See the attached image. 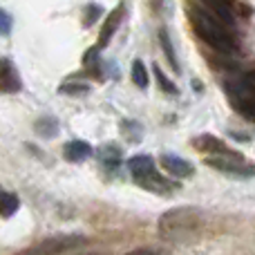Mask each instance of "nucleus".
Wrapping results in <instances>:
<instances>
[{
  "label": "nucleus",
  "mask_w": 255,
  "mask_h": 255,
  "mask_svg": "<svg viewBox=\"0 0 255 255\" xmlns=\"http://www.w3.org/2000/svg\"><path fill=\"white\" fill-rule=\"evenodd\" d=\"M36 128H38L40 134L49 136V134H56V128H58V124H56L54 119H49V117H45V119H40L38 124H36Z\"/></svg>",
  "instance_id": "6ab92c4d"
},
{
  "label": "nucleus",
  "mask_w": 255,
  "mask_h": 255,
  "mask_svg": "<svg viewBox=\"0 0 255 255\" xmlns=\"http://www.w3.org/2000/svg\"><path fill=\"white\" fill-rule=\"evenodd\" d=\"M88 9H90V13L85 11V25H92V22L97 20V16L101 13V9H99V4H90Z\"/></svg>",
  "instance_id": "412c9836"
},
{
  "label": "nucleus",
  "mask_w": 255,
  "mask_h": 255,
  "mask_svg": "<svg viewBox=\"0 0 255 255\" xmlns=\"http://www.w3.org/2000/svg\"><path fill=\"white\" fill-rule=\"evenodd\" d=\"M199 2H202L211 13H215L222 22H226L229 27L235 25V16H233V9H231L229 0H199Z\"/></svg>",
  "instance_id": "1a4fd4ad"
},
{
  "label": "nucleus",
  "mask_w": 255,
  "mask_h": 255,
  "mask_svg": "<svg viewBox=\"0 0 255 255\" xmlns=\"http://www.w3.org/2000/svg\"><path fill=\"white\" fill-rule=\"evenodd\" d=\"M90 90V85H79V83H67L61 88V92H67V94H85Z\"/></svg>",
  "instance_id": "aec40b11"
},
{
  "label": "nucleus",
  "mask_w": 255,
  "mask_h": 255,
  "mask_svg": "<svg viewBox=\"0 0 255 255\" xmlns=\"http://www.w3.org/2000/svg\"><path fill=\"white\" fill-rule=\"evenodd\" d=\"M2 90L4 92H18V90H20L18 72L11 67L9 58H2Z\"/></svg>",
  "instance_id": "f8f14e48"
},
{
  "label": "nucleus",
  "mask_w": 255,
  "mask_h": 255,
  "mask_svg": "<svg viewBox=\"0 0 255 255\" xmlns=\"http://www.w3.org/2000/svg\"><path fill=\"white\" fill-rule=\"evenodd\" d=\"M132 81H134L136 88H148V70L141 61L132 63Z\"/></svg>",
  "instance_id": "2eb2a0df"
},
{
  "label": "nucleus",
  "mask_w": 255,
  "mask_h": 255,
  "mask_svg": "<svg viewBox=\"0 0 255 255\" xmlns=\"http://www.w3.org/2000/svg\"><path fill=\"white\" fill-rule=\"evenodd\" d=\"M119 157H121V152L117 150V145H103L101 148V159L106 163H112V166H115V163L119 161Z\"/></svg>",
  "instance_id": "a211bd4d"
},
{
  "label": "nucleus",
  "mask_w": 255,
  "mask_h": 255,
  "mask_svg": "<svg viewBox=\"0 0 255 255\" xmlns=\"http://www.w3.org/2000/svg\"><path fill=\"white\" fill-rule=\"evenodd\" d=\"M134 181H136L139 186H143L145 190H152V193H161V195L172 193V188H175V186H172L170 181L166 179V177L159 175L157 170L148 172V175H143V177H136Z\"/></svg>",
  "instance_id": "0eeeda50"
},
{
  "label": "nucleus",
  "mask_w": 255,
  "mask_h": 255,
  "mask_svg": "<svg viewBox=\"0 0 255 255\" xmlns=\"http://www.w3.org/2000/svg\"><path fill=\"white\" fill-rule=\"evenodd\" d=\"M92 154V148L85 141H72V143L65 145V159L67 161H83Z\"/></svg>",
  "instance_id": "9b49d317"
},
{
  "label": "nucleus",
  "mask_w": 255,
  "mask_h": 255,
  "mask_svg": "<svg viewBox=\"0 0 255 255\" xmlns=\"http://www.w3.org/2000/svg\"><path fill=\"white\" fill-rule=\"evenodd\" d=\"M199 229H202V213L190 206L170 208L159 217L157 224L159 235L172 244H184L195 240L199 235Z\"/></svg>",
  "instance_id": "f257e3e1"
},
{
  "label": "nucleus",
  "mask_w": 255,
  "mask_h": 255,
  "mask_svg": "<svg viewBox=\"0 0 255 255\" xmlns=\"http://www.w3.org/2000/svg\"><path fill=\"white\" fill-rule=\"evenodd\" d=\"M190 20H193V29L208 47H213L220 54H233L238 49L235 38L231 36L229 25L222 22L215 13L211 11H202V9H190L188 11Z\"/></svg>",
  "instance_id": "f03ea898"
},
{
  "label": "nucleus",
  "mask_w": 255,
  "mask_h": 255,
  "mask_svg": "<svg viewBox=\"0 0 255 255\" xmlns=\"http://www.w3.org/2000/svg\"><path fill=\"white\" fill-rule=\"evenodd\" d=\"M229 101L242 117L255 121V76L253 74H240L229 76L224 83Z\"/></svg>",
  "instance_id": "7ed1b4c3"
},
{
  "label": "nucleus",
  "mask_w": 255,
  "mask_h": 255,
  "mask_svg": "<svg viewBox=\"0 0 255 255\" xmlns=\"http://www.w3.org/2000/svg\"><path fill=\"white\" fill-rule=\"evenodd\" d=\"M81 244H85V238H81V235H58V238H47L34 251L36 253H61V251L79 249Z\"/></svg>",
  "instance_id": "39448f33"
},
{
  "label": "nucleus",
  "mask_w": 255,
  "mask_h": 255,
  "mask_svg": "<svg viewBox=\"0 0 255 255\" xmlns=\"http://www.w3.org/2000/svg\"><path fill=\"white\" fill-rule=\"evenodd\" d=\"M195 145H197L202 152H206V154H220V152H224L226 150L224 141L215 139V136H211V134H204V136H199V139H195Z\"/></svg>",
  "instance_id": "ddd939ff"
},
{
  "label": "nucleus",
  "mask_w": 255,
  "mask_h": 255,
  "mask_svg": "<svg viewBox=\"0 0 255 255\" xmlns=\"http://www.w3.org/2000/svg\"><path fill=\"white\" fill-rule=\"evenodd\" d=\"M206 163L213 166L215 170L226 172V175H235V177H253L255 175L253 163H249L242 154L233 152V150H229V148L220 154H211V157H206Z\"/></svg>",
  "instance_id": "20e7f679"
},
{
  "label": "nucleus",
  "mask_w": 255,
  "mask_h": 255,
  "mask_svg": "<svg viewBox=\"0 0 255 255\" xmlns=\"http://www.w3.org/2000/svg\"><path fill=\"white\" fill-rule=\"evenodd\" d=\"M161 168H166V172H170L172 177L181 179V177H190L193 175V166L186 159L177 157V154H161Z\"/></svg>",
  "instance_id": "6e6552de"
},
{
  "label": "nucleus",
  "mask_w": 255,
  "mask_h": 255,
  "mask_svg": "<svg viewBox=\"0 0 255 255\" xmlns=\"http://www.w3.org/2000/svg\"><path fill=\"white\" fill-rule=\"evenodd\" d=\"M0 18H2V34L7 36V34H9V27H11V18H9V13H7V11L0 13Z\"/></svg>",
  "instance_id": "4be33fe9"
},
{
  "label": "nucleus",
  "mask_w": 255,
  "mask_h": 255,
  "mask_svg": "<svg viewBox=\"0 0 255 255\" xmlns=\"http://www.w3.org/2000/svg\"><path fill=\"white\" fill-rule=\"evenodd\" d=\"M154 76H157V83H159V88L163 90L166 94H177V88H175V83H172L170 79H168L166 74H163L161 70H159V65L154 67Z\"/></svg>",
  "instance_id": "f3484780"
},
{
  "label": "nucleus",
  "mask_w": 255,
  "mask_h": 255,
  "mask_svg": "<svg viewBox=\"0 0 255 255\" xmlns=\"http://www.w3.org/2000/svg\"><path fill=\"white\" fill-rule=\"evenodd\" d=\"M159 43H161L163 54H166V58H168V65H170L172 70L179 72V63H177V56H175V49H172V40H170L168 29H159Z\"/></svg>",
  "instance_id": "4468645a"
},
{
  "label": "nucleus",
  "mask_w": 255,
  "mask_h": 255,
  "mask_svg": "<svg viewBox=\"0 0 255 255\" xmlns=\"http://www.w3.org/2000/svg\"><path fill=\"white\" fill-rule=\"evenodd\" d=\"M18 211V197L13 193H2V217H11Z\"/></svg>",
  "instance_id": "dca6fc26"
},
{
  "label": "nucleus",
  "mask_w": 255,
  "mask_h": 255,
  "mask_svg": "<svg viewBox=\"0 0 255 255\" xmlns=\"http://www.w3.org/2000/svg\"><path fill=\"white\" fill-rule=\"evenodd\" d=\"M128 168H130V172H132V179L157 170V168H154V161L148 157V154H136V157H132L130 161H128Z\"/></svg>",
  "instance_id": "9d476101"
},
{
  "label": "nucleus",
  "mask_w": 255,
  "mask_h": 255,
  "mask_svg": "<svg viewBox=\"0 0 255 255\" xmlns=\"http://www.w3.org/2000/svg\"><path fill=\"white\" fill-rule=\"evenodd\" d=\"M124 16H126V2H121L119 7H117L115 11H112L110 16H108L106 25H103L101 36H99V47H106V45L112 40V36L117 34V29H119L121 20H124Z\"/></svg>",
  "instance_id": "423d86ee"
}]
</instances>
